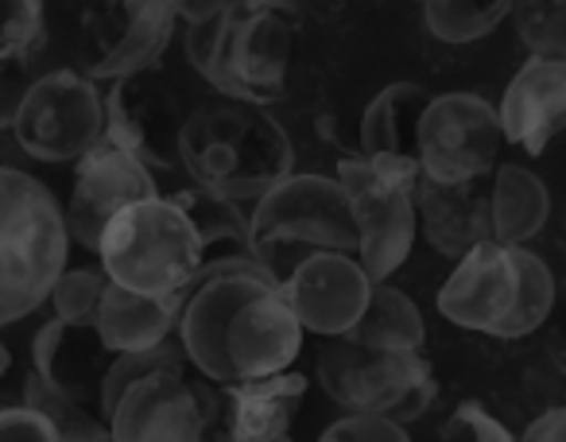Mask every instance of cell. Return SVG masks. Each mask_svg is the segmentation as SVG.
<instances>
[{"mask_svg":"<svg viewBox=\"0 0 566 442\" xmlns=\"http://www.w3.org/2000/svg\"><path fill=\"white\" fill-rule=\"evenodd\" d=\"M55 427L35 408H0V442H55Z\"/></svg>","mask_w":566,"mask_h":442,"instance_id":"obj_35","label":"cell"},{"mask_svg":"<svg viewBox=\"0 0 566 442\" xmlns=\"http://www.w3.org/2000/svg\"><path fill=\"white\" fill-rule=\"evenodd\" d=\"M218 419L221 396L206 380L187 377V361H179L128 380L105 423L109 439L120 442H190L206 439Z\"/></svg>","mask_w":566,"mask_h":442,"instance_id":"obj_8","label":"cell"},{"mask_svg":"<svg viewBox=\"0 0 566 442\" xmlns=\"http://www.w3.org/2000/svg\"><path fill=\"white\" fill-rule=\"evenodd\" d=\"M109 361L113 349L97 338L94 323H71L55 315L32 338V369L78 403L97 400Z\"/></svg>","mask_w":566,"mask_h":442,"instance_id":"obj_19","label":"cell"},{"mask_svg":"<svg viewBox=\"0 0 566 442\" xmlns=\"http://www.w3.org/2000/svg\"><path fill=\"white\" fill-rule=\"evenodd\" d=\"M307 396V377L303 372H268L252 380H229V439L233 442H275L287 439L300 403Z\"/></svg>","mask_w":566,"mask_h":442,"instance_id":"obj_20","label":"cell"},{"mask_svg":"<svg viewBox=\"0 0 566 442\" xmlns=\"http://www.w3.org/2000/svg\"><path fill=\"white\" fill-rule=\"evenodd\" d=\"M427 97L431 94L416 82H392V86L380 90L361 117V156L385 167L419 171L416 128Z\"/></svg>","mask_w":566,"mask_h":442,"instance_id":"obj_22","label":"cell"},{"mask_svg":"<svg viewBox=\"0 0 566 442\" xmlns=\"http://www.w3.org/2000/svg\"><path fill=\"white\" fill-rule=\"evenodd\" d=\"M373 280L354 253H311L280 284L283 303L295 311L303 330L318 338L346 334L357 323Z\"/></svg>","mask_w":566,"mask_h":442,"instance_id":"obj_14","label":"cell"},{"mask_svg":"<svg viewBox=\"0 0 566 442\" xmlns=\"http://www.w3.org/2000/svg\"><path fill=\"white\" fill-rule=\"evenodd\" d=\"M516 299V261L512 245L501 241H481L465 256H458V269L439 292V311L447 323L462 330H478L493 338L496 323L509 315Z\"/></svg>","mask_w":566,"mask_h":442,"instance_id":"obj_16","label":"cell"},{"mask_svg":"<svg viewBox=\"0 0 566 442\" xmlns=\"http://www.w3.org/2000/svg\"><path fill=\"white\" fill-rule=\"evenodd\" d=\"M24 403L28 408H35L51 427H55L59 439H90V442L109 439V423H105V419L90 415L86 403H78L66 392H59V388L48 385L35 369L28 372V380H24Z\"/></svg>","mask_w":566,"mask_h":442,"instance_id":"obj_28","label":"cell"},{"mask_svg":"<svg viewBox=\"0 0 566 442\" xmlns=\"http://www.w3.org/2000/svg\"><path fill=\"white\" fill-rule=\"evenodd\" d=\"M303 326L295 311L283 303L280 287H260L229 315L226 357L233 380L268 377V372L292 369L303 349Z\"/></svg>","mask_w":566,"mask_h":442,"instance_id":"obj_15","label":"cell"},{"mask_svg":"<svg viewBox=\"0 0 566 442\" xmlns=\"http://www.w3.org/2000/svg\"><path fill=\"white\" fill-rule=\"evenodd\" d=\"M105 97V140L140 159L148 171H179V133L187 97L156 63L113 78Z\"/></svg>","mask_w":566,"mask_h":442,"instance_id":"obj_10","label":"cell"},{"mask_svg":"<svg viewBox=\"0 0 566 442\" xmlns=\"http://www.w3.org/2000/svg\"><path fill=\"white\" fill-rule=\"evenodd\" d=\"M315 372L323 392L346 411H377L403 427L416 423L439 392L423 349L361 346L346 334L323 341Z\"/></svg>","mask_w":566,"mask_h":442,"instance_id":"obj_6","label":"cell"},{"mask_svg":"<svg viewBox=\"0 0 566 442\" xmlns=\"http://www.w3.org/2000/svg\"><path fill=\"white\" fill-rule=\"evenodd\" d=\"M105 280L109 276L102 269H63L48 292V299L55 303V315L71 318V323H94Z\"/></svg>","mask_w":566,"mask_h":442,"instance_id":"obj_31","label":"cell"},{"mask_svg":"<svg viewBox=\"0 0 566 442\" xmlns=\"http://www.w3.org/2000/svg\"><path fill=\"white\" fill-rule=\"evenodd\" d=\"M423 171L346 156L334 179L346 190L357 225V261L369 280H392L416 245V182Z\"/></svg>","mask_w":566,"mask_h":442,"instance_id":"obj_7","label":"cell"},{"mask_svg":"<svg viewBox=\"0 0 566 442\" xmlns=\"http://www.w3.org/2000/svg\"><path fill=\"white\" fill-rule=\"evenodd\" d=\"M416 225L427 233L439 256H465L473 245L493 238L489 221V182L485 179H427L416 182Z\"/></svg>","mask_w":566,"mask_h":442,"instance_id":"obj_18","label":"cell"},{"mask_svg":"<svg viewBox=\"0 0 566 442\" xmlns=\"http://www.w3.org/2000/svg\"><path fill=\"white\" fill-rule=\"evenodd\" d=\"M17 144L40 164H74L105 136V97L82 71L35 74L12 120Z\"/></svg>","mask_w":566,"mask_h":442,"instance_id":"obj_9","label":"cell"},{"mask_svg":"<svg viewBox=\"0 0 566 442\" xmlns=\"http://www.w3.org/2000/svg\"><path fill=\"white\" fill-rule=\"evenodd\" d=\"M489 179V221L493 241L501 245H527L539 238L551 218V194L535 171L520 164H496Z\"/></svg>","mask_w":566,"mask_h":442,"instance_id":"obj_23","label":"cell"},{"mask_svg":"<svg viewBox=\"0 0 566 442\" xmlns=\"http://www.w3.org/2000/svg\"><path fill=\"white\" fill-rule=\"evenodd\" d=\"M171 198L187 210V218L195 221L198 241H202V249H206V261L221 253H249V218L241 213V202L206 194V190H198V187H187Z\"/></svg>","mask_w":566,"mask_h":442,"instance_id":"obj_26","label":"cell"},{"mask_svg":"<svg viewBox=\"0 0 566 442\" xmlns=\"http://www.w3.org/2000/svg\"><path fill=\"white\" fill-rule=\"evenodd\" d=\"M512 261H516V299L493 330V338L504 341L539 330L555 307V276H551L547 261L524 245H512Z\"/></svg>","mask_w":566,"mask_h":442,"instance_id":"obj_25","label":"cell"},{"mask_svg":"<svg viewBox=\"0 0 566 442\" xmlns=\"http://www.w3.org/2000/svg\"><path fill=\"white\" fill-rule=\"evenodd\" d=\"M179 171L206 194L256 202L268 187L295 171V148L264 105L213 97L182 120Z\"/></svg>","mask_w":566,"mask_h":442,"instance_id":"obj_1","label":"cell"},{"mask_svg":"<svg viewBox=\"0 0 566 442\" xmlns=\"http://www.w3.org/2000/svg\"><path fill=\"white\" fill-rule=\"evenodd\" d=\"M501 120L481 94L450 90V94L427 97L416 128L419 171L427 179H485L501 159Z\"/></svg>","mask_w":566,"mask_h":442,"instance_id":"obj_11","label":"cell"},{"mask_svg":"<svg viewBox=\"0 0 566 442\" xmlns=\"http://www.w3.org/2000/svg\"><path fill=\"white\" fill-rule=\"evenodd\" d=\"M442 439L447 442H509L512 431L478 400H465L450 411V419L442 423Z\"/></svg>","mask_w":566,"mask_h":442,"instance_id":"obj_32","label":"cell"},{"mask_svg":"<svg viewBox=\"0 0 566 442\" xmlns=\"http://www.w3.org/2000/svg\"><path fill=\"white\" fill-rule=\"evenodd\" d=\"M520 439H527V442H563L566 439V411L558 408H547L543 415H535L532 423L524 427V434Z\"/></svg>","mask_w":566,"mask_h":442,"instance_id":"obj_36","label":"cell"},{"mask_svg":"<svg viewBox=\"0 0 566 442\" xmlns=\"http://www.w3.org/2000/svg\"><path fill=\"white\" fill-rule=\"evenodd\" d=\"M187 59L221 97L268 105L283 97L292 32L280 9L260 0H229L213 17L187 24Z\"/></svg>","mask_w":566,"mask_h":442,"instance_id":"obj_2","label":"cell"},{"mask_svg":"<svg viewBox=\"0 0 566 442\" xmlns=\"http://www.w3.org/2000/svg\"><path fill=\"white\" fill-rule=\"evenodd\" d=\"M260 4H272V9H283V4H295V0H260Z\"/></svg>","mask_w":566,"mask_h":442,"instance_id":"obj_39","label":"cell"},{"mask_svg":"<svg viewBox=\"0 0 566 442\" xmlns=\"http://www.w3.org/2000/svg\"><path fill=\"white\" fill-rule=\"evenodd\" d=\"M403 423L377 411H349L346 419L331 423L323 431V442H403Z\"/></svg>","mask_w":566,"mask_h":442,"instance_id":"obj_33","label":"cell"},{"mask_svg":"<svg viewBox=\"0 0 566 442\" xmlns=\"http://www.w3.org/2000/svg\"><path fill=\"white\" fill-rule=\"evenodd\" d=\"M229 0H171L175 17L182 20V24H198V20L213 17L218 9H226Z\"/></svg>","mask_w":566,"mask_h":442,"instance_id":"obj_37","label":"cell"},{"mask_svg":"<svg viewBox=\"0 0 566 442\" xmlns=\"http://www.w3.org/2000/svg\"><path fill=\"white\" fill-rule=\"evenodd\" d=\"M427 28L442 43H473L496 32L512 12V0H419Z\"/></svg>","mask_w":566,"mask_h":442,"instance_id":"obj_27","label":"cell"},{"mask_svg":"<svg viewBox=\"0 0 566 442\" xmlns=\"http://www.w3.org/2000/svg\"><path fill=\"white\" fill-rule=\"evenodd\" d=\"M509 17L532 55L566 59V0H512Z\"/></svg>","mask_w":566,"mask_h":442,"instance_id":"obj_29","label":"cell"},{"mask_svg":"<svg viewBox=\"0 0 566 442\" xmlns=\"http://www.w3.org/2000/svg\"><path fill=\"white\" fill-rule=\"evenodd\" d=\"M182 292L167 295H148L133 292V287H120L113 280H105L102 299L94 311V330L113 354H125V349H148L159 346L175 334L182 311Z\"/></svg>","mask_w":566,"mask_h":442,"instance_id":"obj_21","label":"cell"},{"mask_svg":"<svg viewBox=\"0 0 566 442\" xmlns=\"http://www.w3.org/2000/svg\"><path fill=\"white\" fill-rule=\"evenodd\" d=\"M35 59H20V63H0V133L12 128L20 113V102H24L28 86L35 78Z\"/></svg>","mask_w":566,"mask_h":442,"instance_id":"obj_34","label":"cell"},{"mask_svg":"<svg viewBox=\"0 0 566 442\" xmlns=\"http://www.w3.org/2000/svg\"><path fill=\"white\" fill-rule=\"evenodd\" d=\"M311 253L357 256V225L338 179L292 171L256 198L249 213V256L283 284Z\"/></svg>","mask_w":566,"mask_h":442,"instance_id":"obj_4","label":"cell"},{"mask_svg":"<svg viewBox=\"0 0 566 442\" xmlns=\"http://www.w3.org/2000/svg\"><path fill=\"white\" fill-rule=\"evenodd\" d=\"M346 338L361 341V346L423 349L427 326L411 295H403L400 287L385 284V280H373L369 299H365L357 323L346 330Z\"/></svg>","mask_w":566,"mask_h":442,"instance_id":"obj_24","label":"cell"},{"mask_svg":"<svg viewBox=\"0 0 566 442\" xmlns=\"http://www.w3.org/2000/svg\"><path fill=\"white\" fill-rule=\"evenodd\" d=\"M97 256L113 284L167 295L190 284L206 261V249L187 210L175 198L151 194L113 213L97 241Z\"/></svg>","mask_w":566,"mask_h":442,"instance_id":"obj_5","label":"cell"},{"mask_svg":"<svg viewBox=\"0 0 566 442\" xmlns=\"http://www.w3.org/2000/svg\"><path fill=\"white\" fill-rule=\"evenodd\" d=\"M151 194H159V187L148 167L102 136L94 148L74 159L71 202L63 210L66 238L86 253H97V241H102V230L109 225L113 213Z\"/></svg>","mask_w":566,"mask_h":442,"instance_id":"obj_13","label":"cell"},{"mask_svg":"<svg viewBox=\"0 0 566 442\" xmlns=\"http://www.w3.org/2000/svg\"><path fill=\"white\" fill-rule=\"evenodd\" d=\"M48 43L43 0H0V63L35 59Z\"/></svg>","mask_w":566,"mask_h":442,"instance_id":"obj_30","label":"cell"},{"mask_svg":"<svg viewBox=\"0 0 566 442\" xmlns=\"http://www.w3.org/2000/svg\"><path fill=\"white\" fill-rule=\"evenodd\" d=\"M66 253L71 238L55 194L35 175L0 167V326L48 303Z\"/></svg>","mask_w":566,"mask_h":442,"instance_id":"obj_3","label":"cell"},{"mask_svg":"<svg viewBox=\"0 0 566 442\" xmlns=\"http://www.w3.org/2000/svg\"><path fill=\"white\" fill-rule=\"evenodd\" d=\"M9 365H12V354H9V346H4V341H0V377H4V372H9Z\"/></svg>","mask_w":566,"mask_h":442,"instance_id":"obj_38","label":"cell"},{"mask_svg":"<svg viewBox=\"0 0 566 442\" xmlns=\"http://www.w3.org/2000/svg\"><path fill=\"white\" fill-rule=\"evenodd\" d=\"M171 0H94L78 28V71L94 82L159 63L175 35Z\"/></svg>","mask_w":566,"mask_h":442,"instance_id":"obj_12","label":"cell"},{"mask_svg":"<svg viewBox=\"0 0 566 442\" xmlns=\"http://www.w3.org/2000/svg\"><path fill=\"white\" fill-rule=\"evenodd\" d=\"M566 117V59L532 55L504 90L496 105L501 136L527 156H543L551 140L558 136Z\"/></svg>","mask_w":566,"mask_h":442,"instance_id":"obj_17","label":"cell"}]
</instances>
